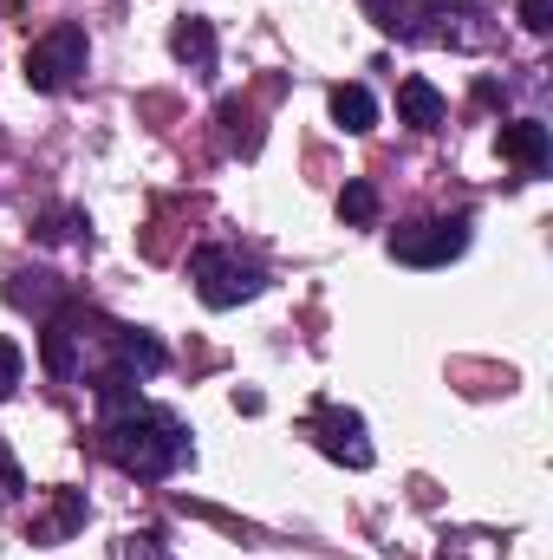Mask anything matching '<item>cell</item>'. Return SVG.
<instances>
[{"label": "cell", "instance_id": "obj_1", "mask_svg": "<svg viewBox=\"0 0 553 560\" xmlns=\"http://www.w3.org/2000/svg\"><path fill=\"white\" fill-rule=\"evenodd\" d=\"M98 450H105L125 476H138V482H163V476H176V469H189V463H196L189 423L176 418V411L143 405V398L131 405V411L98 418Z\"/></svg>", "mask_w": 553, "mask_h": 560}, {"label": "cell", "instance_id": "obj_2", "mask_svg": "<svg viewBox=\"0 0 553 560\" xmlns=\"http://www.w3.org/2000/svg\"><path fill=\"white\" fill-rule=\"evenodd\" d=\"M189 280H196V293H202V306H242V300H255L261 287H268V268L255 261V255H242V248H228V242H209V248H196L189 255Z\"/></svg>", "mask_w": 553, "mask_h": 560}, {"label": "cell", "instance_id": "obj_3", "mask_svg": "<svg viewBox=\"0 0 553 560\" xmlns=\"http://www.w3.org/2000/svg\"><path fill=\"white\" fill-rule=\"evenodd\" d=\"M85 59H92L85 26H79V20H59L52 33H39V39L26 46V85H33V92H66V85H79Z\"/></svg>", "mask_w": 553, "mask_h": 560}, {"label": "cell", "instance_id": "obj_4", "mask_svg": "<svg viewBox=\"0 0 553 560\" xmlns=\"http://www.w3.org/2000/svg\"><path fill=\"white\" fill-rule=\"evenodd\" d=\"M391 261L404 268H449L462 248H469V215H423V222H404L391 229Z\"/></svg>", "mask_w": 553, "mask_h": 560}, {"label": "cell", "instance_id": "obj_5", "mask_svg": "<svg viewBox=\"0 0 553 560\" xmlns=\"http://www.w3.org/2000/svg\"><path fill=\"white\" fill-rule=\"evenodd\" d=\"M306 436H313L332 463H345V469H372V436H365V418H358V411H345V405H319V411L306 418Z\"/></svg>", "mask_w": 553, "mask_h": 560}, {"label": "cell", "instance_id": "obj_6", "mask_svg": "<svg viewBox=\"0 0 553 560\" xmlns=\"http://www.w3.org/2000/svg\"><path fill=\"white\" fill-rule=\"evenodd\" d=\"M7 306L52 319V313L66 306V280L52 275V268H13V275H7Z\"/></svg>", "mask_w": 553, "mask_h": 560}, {"label": "cell", "instance_id": "obj_7", "mask_svg": "<svg viewBox=\"0 0 553 560\" xmlns=\"http://www.w3.org/2000/svg\"><path fill=\"white\" fill-rule=\"evenodd\" d=\"M502 156H508V163H521L528 176H541V170H548V156H553L548 125H541V118H508V125H502Z\"/></svg>", "mask_w": 553, "mask_h": 560}, {"label": "cell", "instance_id": "obj_8", "mask_svg": "<svg viewBox=\"0 0 553 560\" xmlns=\"http://www.w3.org/2000/svg\"><path fill=\"white\" fill-rule=\"evenodd\" d=\"M105 346H111V359H118L131 378H156V372L169 365V352H163L143 326H111V339H105Z\"/></svg>", "mask_w": 553, "mask_h": 560}, {"label": "cell", "instance_id": "obj_9", "mask_svg": "<svg viewBox=\"0 0 553 560\" xmlns=\"http://www.w3.org/2000/svg\"><path fill=\"white\" fill-rule=\"evenodd\" d=\"M169 52H176L189 72H202V79H209V72H215V26H209L202 13H183V20L169 26Z\"/></svg>", "mask_w": 553, "mask_h": 560}, {"label": "cell", "instance_id": "obj_10", "mask_svg": "<svg viewBox=\"0 0 553 560\" xmlns=\"http://www.w3.org/2000/svg\"><path fill=\"white\" fill-rule=\"evenodd\" d=\"M398 118H404L411 131H436V125L449 118V98H443L430 79H404V85H398Z\"/></svg>", "mask_w": 553, "mask_h": 560}, {"label": "cell", "instance_id": "obj_11", "mask_svg": "<svg viewBox=\"0 0 553 560\" xmlns=\"http://www.w3.org/2000/svg\"><path fill=\"white\" fill-rule=\"evenodd\" d=\"M79 528H85V489H52V515L33 522V535H39L46 548H59V541H72Z\"/></svg>", "mask_w": 553, "mask_h": 560}, {"label": "cell", "instance_id": "obj_12", "mask_svg": "<svg viewBox=\"0 0 553 560\" xmlns=\"http://www.w3.org/2000/svg\"><path fill=\"white\" fill-rule=\"evenodd\" d=\"M332 118H339L345 131H372V125H378V98H372L365 85H332Z\"/></svg>", "mask_w": 553, "mask_h": 560}, {"label": "cell", "instance_id": "obj_13", "mask_svg": "<svg viewBox=\"0 0 553 560\" xmlns=\"http://www.w3.org/2000/svg\"><path fill=\"white\" fill-rule=\"evenodd\" d=\"M85 235H92L85 209H46V215L33 222V242H85Z\"/></svg>", "mask_w": 553, "mask_h": 560}, {"label": "cell", "instance_id": "obj_14", "mask_svg": "<svg viewBox=\"0 0 553 560\" xmlns=\"http://www.w3.org/2000/svg\"><path fill=\"white\" fill-rule=\"evenodd\" d=\"M339 215H345L352 229H372V222H378V189H372V183H345V189H339Z\"/></svg>", "mask_w": 553, "mask_h": 560}, {"label": "cell", "instance_id": "obj_15", "mask_svg": "<svg viewBox=\"0 0 553 560\" xmlns=\"http://www.w3.org/2000/svg\"><path fill=\"white\" fill-rule=\"evenodd\" d=\"M215 118H222V143H228V150H242V156H255V143H261V138H248V131H242V125H248V112H242V98H222V112H215Z\"/></svg>", "mask_w": 553, "mask_h": 560}, {"label": "cell", "instance_id": "obj_16", "mask_svg": "<svg viewBox=\"0 0 553 560\" xmlns=\"http://www.w3.org/2000/svg\"><path fill=\"white\" fill-rule=\"evenodd\" d=\"M20 372H26V352H20L13 339H0V405L20 392Z\"/></svg>", "mask_w": 553, "mask_h": 560}, {"label": "cell", "instance_id": "obj_17", "mask_svg": "<svg viewBox=\"0 0 553 560\" xmlns=\"http://www.w3.org/2000/svg\"><path fill=\"white\" fill-rule=\"evenodd\" d=\"M521 26H528V33H548L553 26V0H521Z\"/></svg>", "mask_w": 553, "mask_h": 560}, {"label": "cell", "instance_id": "obj_18", "mask_svg": "<svg viewBox=\"0 0 553 560\" xmlns=\"http://www.w3.org/2000/svg\"><path fill=\"white\" fill-rule=\"evenodd\" d=\"M20 489H26V482H20V463H13V456H7V443H0V502H13Z\"/></svg>", "mask_w": 553, "mask_h": 560}, {"label": "cell", "instance_id": "obj_19", "mask_svg": "<svg viewBox=\"0 0 553 560\" xmlns=\"http://www.w3.org/2000/svg\"><path fill=\"white\" fill-rule=\"evenodd\" d=\"M125 555H131V560H169L163 548H156V535H131V541H125Z\"/></svg>", "mask_w": 553, "mask_h": 560}]
</instances>
